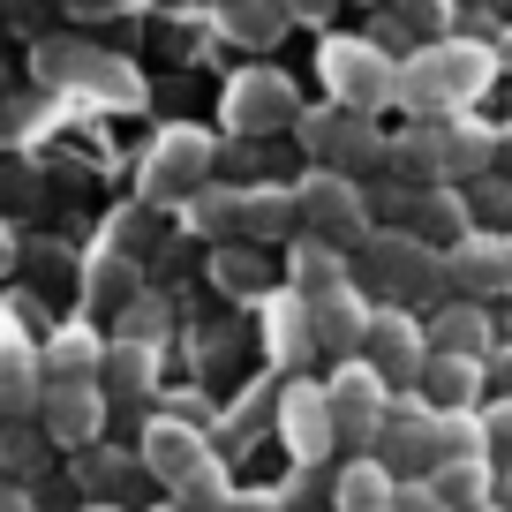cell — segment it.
Returning a JSON list of instances; mask_svg holds the SVG:
<instances>
[{"label": "cell", "instance_id": "83f0119b", "mask_svg": "<svg viewBox=\"0 0 512 512\" xmlns=\"http://www.w3.org/2000/svg\"><path fill=\"white\" fill-rule=\"evenodd\" d=\"M482 452H490L497 475H512V400H490V407H482Z\"/></svg>", "mask_w": 512, "mask_h": 512}, {"label": "cell", "instance_id": "5bb4252c", "mask_svg": "<svg viewBox=\"0 0 512 512\" xmlns=\"http://www.w3.org/2000/svg\"><path fill=\"white\" fill-rule=\"evenodd\" d=\"M369 317H377V309L354 287H339V294H324V302H309V339H317L324 354H339V362H354L362 339H369Z\"/></svg>", "mask_w": 512, "mask_h": 512}, {"label": "cell", "instance_id": "ac0fdd59", "mask_svg": "<svg viewBox=\"0 0 512 512\" xmlns=\"http://www.w3.org/2000/svg\"><path fill=\"white\" fill-rule=\"evenodd\" d=\"M332 512H400V475L384 460H347L332 482Z\"/></svg>", "mask_w": 512, "mask_h": 512}, {"label": "cell", "instance_id": "d6986e66", "mask_svg": "<svg viewBox=\"0 0 512 512\" xmlns=\"http://www.w3.org/2000/svg\"><path fill=\"white\" fill-rule=\"evenodd\" d=\"M98 362H106V347H98L91 332H76V324H68V332L46 347L38 377H46V392H76V384H98Z\"/></svg>", "mask_w": 512, "mask_h": 512}, {"label": "cell", "instance_id": "ffe728a7", "mask_svg": "<svg viewBox=\"0 0 512 512\" xmlns=\"http://www.w3.org/2000/svg\"><path fill=\"white\" fill-rule=\"evenodd\" d=\"M287 437L302 460H317V452H332L339 422H332V400H324V384H294L287 392Z\"/></svg>", "mask_w": 512, "mask_h": 512}, {"label": "cell", "instance_id": "44dd1931", "mask_svg": "<svg viewBox=\"0 0 512 512\" xmlns=\"http://www.w3.org/2000/svg\"><path fill=\"white\" fill-rule=\"evenodd\" d=\"M241 234H249V241L302 234V211H294V189H279V181H264V189H241Z\"/></svg>", "mask_w": 512, "mask_h": 512}, {"label": "cell", "instance_id": "7bdbcfd3", "mask_svg": "<svg viewBox=\"0 0 512 512\" xmlns=\"http://www.w3.org/2000/svg\"><path fill=\"white\" fill-rule=\"evenodd\" d=\"M83 512H121V505H83Z\"/></svg>", "mask_w": 512, "mask_h": 512}, {"label": "cell", "instance_id": "603a6c76", "mask_svg": "<svg viewBox=\"0 0 512 512\" xmlns=\"http://www.w3.org/2000/svg\"><path fill=\"white\" fill-rule=\"evenodd\" d=\"M211 279H219V294H234V302H264V294H272V264H264V249H249V241H226V249L211 256Z\"/></svg>", "mask_w": 512, "mask_h": 512}, {"label": "cell", "instance_id": "8fae6325", "mask_svg": "<svg viewBox=\"0 0 512 512\" xmlns=\"http://www.w3.org/2000/svg\"><path fill=\"white\" fill-rule=\"evenodd\" d=\"M445 279L467 294V302H497V294H512V234L497 226V234H467L460 249L445 256Z\"/></svg>", "mask_w": 512, "mask_h": 512}, {"label": "cell", "instance_id": "9c48e42d", "mask_svg": "<svg viewBox=\"0 0 512 512\" xmlns=\"http://www.w3.org/2000/svg\"><path fill=\"white\" fill-rule=\"evenodd\" d=\"M136 460H144V475H159L166 490H189L196 475H211V445H204V430H196L189 415H159V422H144V437H136Z\"/></svg>", "mask_w": 512, "mask_h": 512}, {"label": "cell", "instance_id": "4316f807", "mask_svg": "<svg viewBox=\"0 0 512 512\" xmlns=\"http://www.w3.org/2000/svg\"><path fill=\"white\" fill-rule=\"evenodd\" d=\"M196 219H204L211 234H219V249H226V241L241 234V189H204L196 196Z\"/></svg>", "mask_w": 512, "mask_h": 512}, {"label": "cell", "instance_id": "3957f363", "mask_svg": "<svg viewBox=\"0 0 512 512\" xmlns=\"http://www.w3.org/2000/svg\"><path fill=\"white\" fill-rule=\"evenodd\" d=\"M362 272H369V287H384V302H392V309L430 302V294L452 287V279H445V256H437L430 241H415L407 226H392V234L369 241V249H362Z\"/></svg>", "mask_w": 512, "mask_h": 512}, {"label": "cell", "instance_id": "9a60e30c", "mask_svg": "<svg viewBox=\"0 0 512 512\" xmlns=\"http://www.w3.org/2000/svg\"><path fill=\"white\" fill-rule=\"evenodd\" d=\"M38 415H46V437L53 445H98V430H106V392L98 384H76V392H46L38 400Z\"/></svg>", "mask_w": 512, "mask_h": 512}, {"label": "cell", "instance_id": "d4e9b609", "mask_svg": "<svg viewBox=\"0 0 512 512\" xmlns=\"http://www.w3.org/2000/svg\"><path fill=\"white\" fill-rule=\"evenodd\" d=\"M159 384V347L144 339H113L106 362H98V392H151Z\"/></svg>", "mask_w": 512, "mask_h": 512}, {"label": "cell", "instance_id": "60d3db41", "mask_svg": "<svg viewBox=\"0 0 512 512\" xmlns=\"http://www.w3.org/2000/svg\"><path fill=\"white\" fill-rule=\"evenodd\" d=\"M497 505H505V512H512V475H505V490H497Z\"/></svg>", "mask_w": 512, "mask_h": 512}, {"label": "cell", "instance_id": "ab89813d", "mask_svg": "<svg viewBox=\"0 0 512 512\" xmlns=\"http://www.w3.org/2000/svg\"><path fill=\"white\" fill-rule=\"evenodd\" d=\"M0 512H23V497H16V490H0Z\"/></svg>", "mask_w": 512, "mask_h": 512}, {"label": "cell", "instance_id": "836d02e7", "mask_svg": "<svg viewBox=\"0 0 512 512\" xmlns=\"http://www.w3.org/2000/svg\"><path fill=\"white\" fill-rule=\"evenodd\" d=\"M68 16H113V8H136V0H61Z\"/></svg>", "mask_w": 512, "mask_h": 512}, {"label": "cell", "instance_id": "b9f144b4", "mask_svg": "<svg viewBox=\"0 0 512 512\" xmlns=\"http://www.w3.org/2000/svg\"><path fill=\"white\" fill-rule=\"evenodd\" d=\"M159 512H189V505H181V497H174V505H159Z\"/></svg>", "mask_w": 512, "mask_h": 512}, {"label": "cell", "instance_id": "484cf974", "mask_svg": "<svg viewBox=\"0 0 512 512\" xmlns=\"http://www.w3.org/2000/svg\"><path fill=\"white\" fill-rule=\"evenodd\" d=\"M294 279H302V294L309 302H324V294H339V287H354V272H347V249H324V241H294Z\"/></svg>", "mask_w": 512, "mask_h": 512}, {"label": "cell", "instance_id": "5b68a950", "mask_svg": "<svg viewBox=\"0 0 512 512\" xmlns=\"http://www.w3.org/2000/svg\"><path fill=\"white\" fill-rule=\"evenodd\" d=\"M211 159H219V144L204 128H166L144 151V196L151 204H196L211 189Z\"/></svg>", "mask_w": 512, "mask_h": 512}, {"label": "cell", "instance_id": "2e32d148", "mask_svg": "<svg viewBox=\"0 0 512 512\" xmlns=\"http://www.w3.org/2000/svg\"><path fill=\"white\" fill-rule=\"evenodd\" d=\"M430 347H437V354H467V362H490V354H497L490 309L467 302V294H460V302H445V309L430 317Z\"/></svg>", "mask_w": 512, "mask_h": 512}, {"label": "cell", "instance_id": "ee69618b", "mask_svg": "<svg viewBox=\"0 0 512 512\" xmlns=\"http://www.w3.org/2000/svg\"><path fill=\"white\" fill-rule=\"evenodd\" d=\"M490 512H505V505H490Z\"/></svg>", "mask_w": 512, "mask_h": 512}, {"label": "cell", "instance_id": "4dcf8cb0", "mask_svg": "<svg viewBox=\"0 0 512 512\" xmlns=\"http://www.w3.org/2000/svg\"><path fill=\"white\" fill-rule=\"evenodd\" d=\"M400 512H452V505L437 497V482L422 475V482H400Z\"/></svg>", "mask_w": 512, "mask_h": 512}, {"label": "cell", "instance_id": "4fadbf2b", "mask_svg": "<svg viewBox=\"0 0 512 512\" xmlns=\"http://www.w3.org/2000/svg\"><path fill=\"white\" fill-rule=\"evenodd\" d=\"M400 204V226L415 241H430L437 256H452L475 226H467V204H460V189H415V196H392Z\"/></svg>", "mask_w": 512, "mask_h": 512}, {"label": "cell", "instance_id": "6da1fadb", "mask_svg": "<svg viewBox=\"0 0 512 512\" xmlns=\"http://www.w3.org/2000/svg\"><path fill=\"white\" fill-rule=\"evenodd\" d=\"M497 76V46H475V38H437L415 61L400 68V106H415L422 121H452L467 113Z\"/></svg>", "mask_w": 512, "mask_h": 512}, {"label": "cell", "instance_id": "cb8c5ba5", "mask_svg": "<svg viewBox=\"0 0 512 512\" xmlns=\"http://www.w3.org/2000/svg\"><path fill=\"white\" fill-rule=\"evenodd\" d=\"M430 482H437V497H445L452 512H490L497 505V467L490 460H445Z\"/></svg>", "mask_w": 512, "mask_h": 512}, {"label": "cell", "instance_id": "ba28073f", "mask_svg": "<svg viewBox=\"0 0 512 512\" xmlns=\"http://www.w3.org/2000/svg\"><path fill=\"white\" fill-rule=\"evenodd\" d=\"M302 91H294L279 68H241L234 83H226V128L234 136H272V128H294L302 121Z\"/></svg>", "mask_w": 512, "mask_h": 512}, {"label": "cell", "instance_id": "7a4b0ae2", "mask_svg": "<svg viewBox=\"0 0 512 512\" xmlns=\"http://www.w3.org/2000/svg\"><path fill=\"white\" fill-rule=\"evenodd\" d=\"M294 211H302V234L324 241V249H369L377 241V211H369L362 181L354 174H309L302 189H294Z\"/></svg>", "mask_w": 512, "mask_h": 512}, {"label": "cell", "instance_id": "7c38bea8", "mask_svg": "<svg viewBox=\"0 0 512 512\" xmlns=\"http://www.w3.org/2000/svg\"><path fill=\"white\" fill-rule=\"evenodd\" d=\"M384 467H392V475L400 482H422V475H437V415L430 407H392V415H384Z\"/></svg>", "mask_w": 512, "mask_h": 512}, {"label": "cell", "instance_id": "52a82bcc", "mask_svg": "<svg viewBox=\"0 0 512 512\" xmlns=\"http://www.w3.org/2000/svg\"><path fill=\"white\" fill-rule=\"evenodd\" d=\"M430 324H415L407 309H392V302H377V317H369V339H362V362L377 369L392 392H415L422 384V369H430Z\"/></svg>", "mask_w": 512, "mask_h": 512}, {"label": "cell", "instance_id": "8d00e7d4", "mask_svg": "<svg viewBox=\"0 0 512 512\" xmlns=\"http://www.w3.org/2000/svg\"><path fill=\"white\" fill-rule=\"evenodd\" d=\"M497 166H505V181H512V121L497 128Z\"/></svg>", "mask_w": 512, "mask_h": 512}, {"label": "cell", "instance_id": "f35d334b", "mask_svg": "<svg viewBox=\"0 0 512 512\" xmlns=\"http://www.w3.org/2000/svg\"><path fill=\"white\" fill-rule=\"evenodd\" d=\"M8 256H16V234H8V226H0V272H8Z\"/></svg>", "mask_w": 512, "mask_h": 512}, {"label": "cell", "instance_id": "30bf717a", "mask_svg": "<svg viewBox=\"0 0 512 512\" xmlns=\"http://www.w3.org/2000/svg\"><path fill=\"white\" fill-rule=\"evenodd\" d=\"M324 400H332L339 437H377V430H384V415H392V384H384L377 369L354 354V362H339V369H332Z\"/></svg>", "mask_w": 512, "mask_h": 512}, {"label": "cell", "instance_id": "d6a6232c", "mask_svg": "<svg viewBox=\"0 0 512 512\" xmlns=\"http://www.w3.org/2000/svg\"><path fill=\"white\" fill-rule=\"evenodd\" d=\"M0 460H8V467H31V460H38V452H31V445H23V430H8V437H0Z\"/></svg>", "mask_w": 512, "mask_h": 512}, {"label": "cell", "instance_id": "e575fe53", "mask_svg": "<svg viewBox=\"0 0 512 512\" xmlns=\"http://www.w3.org/2000/svg\"><path fill=\"white\" fill-rule=\"evenodd\" d=\"M234 512H279V497L272 490H241V497H226Z\"/></svg>", "mask_w": 512, "mask_h": 512}, {"label": "cell", "instance_id": "1f68e13d", "mask_svg": "<svg viewBox=\"0 0 512 512\" xmlns=\"http://www.w3.org/2000/svg\"><path fill=\"white\" fill-rule=\"evenodd\" d=\"M332 8H339V0H287V16H294V23H324Z\"/></svg>", "mask_w": 512, "mask_h": 512}, {"label": "cell", "instance_id": "f1b7e54d", "mask_svg": "<svg viewBox=\"0 0 512 512\" xmlns=\"http://www.w3.org/2000/svg\"><path fill=\"white\" fill-rule=\"evenodd\" d=\"M159 332H166V302H159V294L128 302V317H121V339H144V347H159Z\"/></svg>", "mask_w": 512, "mask_h": 512}, {"label": "cell", "instance_id": "f546056e", "mask_svg": "<svg viewBox=\"0 0 512 512\" xmlns=\"http://www.w3.org/2000/svg\"><path fill=\"white\" fill-rule=\"evenodd\" d=\"M392 16H400L407 23V31H445V23H452V0H392Z\"/></svg>", "mask_w": 512, "mask_h": 512}, {"label": "cell", "instance_id": "8992f818", "mask_svg": "<svg viewBox=\"0 0 512 512\" xmlns=\"http://www.w3.org/2000/svg\"><path fill=\"white\" fill-rule=\"evenodd\" d=\"M294 136L309 144V159H317L324 174H362V166H384V136L369 128V113L324 106V113H302Z\"/></svg>", "mask_w": 512, "mask_h": 512}, {"label": "cell", "instance_id": "277c9868", "mask_svg": "<svg viewBox=\"0 0 512 512\" xmlns=\"http://www.w3.org/2000/svg\"><path fill=\"white\" fill-rule=\"evenodd\" d=\"M317 68H324L332 106H347V113H377L384 98H400V68L384 61V46H369V38H324Z\"/></svg>", "mask_w": 512, "mask_h": 512}, {"label": "cell", "instance_id": "74e56055", "mask_svg": "<svg viewBox=\"0 0 512 512\" xmlns=\"http://www.w3.org/2000/svg\"><path fill=\"white\" fill-rule=\"evenodd\" d=\"M497 68H512V23H505V38H497Z\"/></svg>", "mask_w": 512, "mask_h": 512}, {"label": "cell", "instance_id": "d590c367", "mask_svg": "<svg viewBox=\"0 0 512 512\" xmlns=\"http://www.w3.org/2000/svg\"><path fill=\"white\" fill-rule=\"evenodd\" d=\"M490 377H497V400H512V347L490 354Z\"/></svg>", "mask_w": 512, "mask_h": 512}, {"label": "cell", "instance_id": "e0dca14e", "mask_svg": "<svg viewBox=\"0 0 512 512\" xmlns=\"http://www.w3.org/2000/svg\"><path fill=\"white\" fill-rule=\"evenodd\" d=\"M415 400L430 407V415H467V407L482 400V362H467V354H430Z\"/></svg>", "mask_w": 512, "mask_h": 512}, {"label": "cell", "instance_id": "7402d4cb", "mask_svg": "<svg viewBox=\"0 0 512 512\" xmlns=\"http://www.w3.org/2000/svg\"><path fill=\"white\" fill-rule=\"evenodd\" d=\"M219 23L234 46H279L287 38V0H219Z\"/></svg>", "mask_w": 512, "mask_h": 512}]
</instances>
